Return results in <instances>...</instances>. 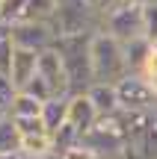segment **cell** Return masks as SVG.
Masks as SVG:
<instances>
[{
  "label": "cell",
  "mask_w": 157,
  "mask_h": 159,
  "mask_svg": "<svg viewBox=\"0 0 157 159\" xmlns=\"http://www.w3.org/2000/svg\"><path fill=\"white\" fill-rule=\"evenodd\" d=\"M36 56H39V53L15 47V53H12V62H9V74H6V77L12 80V85H15V91L24 89V83H27V80L36 74Z\"/></svg>",
  "instance_id": "obj_9"
},
{
  "label": "cell",
  "mask_w": 157,
  "mask_h": 159,
  "mask_svg": "<svg viewBox=\"0 0 157 159\" xmlns=\"http://www.w3.org/2000/svg\"><path fill=\"white\" fill-rule=\"evenodd\" d=\"M21 159H36V156H21Z\"/></svg>",
  "instance_id": "obj_28"
},
{
  "label": "cell",
  "mask_w": 157,
  "mask_h": 159,
  "mask_svg": "<svg viewBox=\"0 0 157 159\" xmlns=\"http://www.w3.org/2000/svg\"><path fill=\"white\" fill-rule=\"evenodd\" d=\"M116 94H119L122 112H151V109H157V94L145 85V80L140 74H125L116 83Z\"/></svg>",
  "instance_id": "obj_5"
},
{
  "label": "cell",
  "mask_w": 157,
  "mask_h": 159,
  "mask_svg": "<svg viewBox=\"0 0 157 159\" xmlns=\"http://www.w3.org/2000/svg\"><path fill=\"white\" fill-rule=\"evenodd\" d=\"M42 103L36 97H30L27 91H15L9 100V118H27V115H39Z\"/></svg>",
  "instance_id": "obj_14"
},
{
  "label": "cell",
  "mask_w": 157,
  "mask_h": 159,
  "mask_svg": "<svg viewBox=\"0 0 157 159\" xmlns=\"http://www.w3.org/2000/svg\"><path fill=\"white\" fill-rule=\"evenodd\" d=\"M89 71H92V83H113V85L128 74L122 44L101 30L89 35Z\"/></svg>",
  "instance_id": "obj_3"
},
{
  "label": "cell",
  "mask_w": 157,
  "mask_h": 159,
  "mask_svg": "<svg viewBox=\"0 0 157 159\" xmlns=\"http://www.w3.org/2000/svg\"><path fill=\"white\" fill-rule=\"evenodd\" d=\"M36 74L51 85L53 94L68 97V77H65L62 59H59V53L53 50V47H47V50H42L39 56H36Z\"/></svg>",
  "instance_id": "obj_7"
},
{
  "label": "cell",
  "mask_w": 157,
  "mask_h": 159,
  "mask_svg": "<svg viewBox=\"0 0 157 159\" xmlns=\"http://www.w3.org/2000/svg\"><path fill=\"white\" fill-rule=\"evenodd\" d=\"M9 33H12V27H9V24H3V21H0V41H3V39H9Z\"/></svg>",
  "instance_id": "obj_25"
},
{
  "label": "cell",
  "mask_w": 157,
  "mask_h": 159,
  "mask_svg": "<svg viewBox=\"0 0 157 159\" xmlns=\"http://www.w3.org/2000/svg\"><path fill=\"white\" fill-rule=\"evenodd\" d=\"M101 33L113 35L119 44L142 35V0H125L116 3L101 18Z\"/></svg>",
  "instance_id": "obj_4"
},
{
  "label": "cell",
  "mask_w": 157,
  "mask_h": 159,
  "mask_svg": "<svg viewBox=\"0 0 157 159\" xmlns=\"http://www.w3.org/2000/svg\"><path fill=\"white\" fill-rule=\"evenodd\" d=\"M89 35L92 33H77V35H56L53 50L62 59L65 77H68V94H80L92 85V71H89Z\"/></svg>",
  "instance_id": "obj_2"
},
{
  "label": "cell",
  "mask_w": 157,
  "mask_h": 159,
  "mask_svg": "<svg viewBox=\"0 0 157 159\" xmlns=\"http://www.w3.org/2000/svg\"><path fill=\"white\" fill-rule=\"evenodd\" d=\"M0 159H21V153H0Z\"/></svg>",
  "instance_id": "obj_26"
},
{
  "label": "cell",
  "mask_w": 157,
  "mask_h": 159,
  "mask_svg": "<svg viewBox=\"0 0 157 159\" xmlns=\"http://www.w3.org/2000/svg\"><path fill=\"white\" fill-rule=\"evenodd\" d=\"M12 44L21 47V50H33V53H42L53 44L56 39V30L53 24L47 21H18L12 24V33H9Z\"/></svg>",
  "instance_id": "obj_6"
},
{
  "label": "cell",
  "mask_w": 157,
  "mask_h": 159,
  "mask_svg": "<svg viewBox=\"0 0 157 159\" xmlns=\"http://www.w3.org/2000/svg\"><path fill=\"white\" fill-rule=\"evenodd\" d=\"M142 39L157 44V0H142Z\"/></svg>",
  "instance_id": "obj_18"
},
{
  "label": "cell",
  "mask_w": 157,
  "mask_h": 159,
  "mask_svg": "<svg viewBox=\"0 0 157 159\" xmlns=\"http://www.w3.org/2000/svg\"><path fill=\"white\" fill-rule=\"evenodd\" d=\"M98 159H104V156H98Z\"/></svg>",
  "instance_id": "obj_29"
},
{
  "label": "cell",
  "mask_w": 157,
  "mask_h": 159,
  "mask_svg": "<svg viewBox=\"0 0 157 159\" xmlns=\"http://www.w3.org/2000/svg\"><path fill=\"white\" fill-rule=\"evenodd\" d=\"M18 144H21V133L12 124V118H0V153H18Z\"/></svg>",
  "instance_id": "obj_17"
},
{
  "label": "cell",
  "mask_w": 157,
  "mask_h": 159,
  "mask_svg": "<svg viewBox=\"0 0 157 159\" xmlns=\"http://www.w3.org/2000/svg\"><path fill=\"white\" fill-rule=\"evenodd\" d=\"M6 115H9V109H6L3 103H0V118H6Z\"/></svg>",
  "instance_id": "obj_27"
},
{
  "label": "cell",
  "mask_w": 157,
  "mask_h": 159,
  "mask_svg": "<svg viewBox=\"0 0 157 159\" xmlns=\"http://www.w3.org/2000/svg\"><path fill=\"white\" fill-rule=\"evenodd\" d=\"M130 142L128 136V115L119 109L113 115H98L92 127L86 133H80L77 144L86 150H92L95 156H104V159H116L125 150V144Z\"/></svg>",
  "instance_id": "obj_1"
},
{
  "label": "cell",
  "mask_w": 157,
  "mask_h": 159,
  "mask_svg": "<svg viewBox=\"0 0 157 159\" xmlns=\"http://www.w3.org/2000/svg\"><path fill=\"white\" fill-rule=\"evenodd\" d=\"M24 6H27V0H0V21L9 27L24 21Z\"/></svg>",
  "instance_id": "obj_19"
},
{
  "label": "cell",
  "mask_w": 157,
  "mask_h": 159,
  "mask_svg": "<svg viewBox=\"0 0 157 159\" xmlns=\"http://www.w3.org/2000/svg\"><path fill=\"white\" fill-rule=\"evenodd\" d=\"M18 91H27V94H30V97H36L39 103H45L47 97H53L51 85H47V83H45V80H42L39 74H33V77L27 80V83H24V89H18Z\"/></svg>",
  "instance_id": "obj_20"
},
{
  "label": "cell",
  "mask_w": 157,
  "mask_h": 159,
  "mask_svg": "<svg viewBox=\"0 0 157 159\" xmlns=\"http://www.w3.org/2000/svg\"><path fill=\"white\" fill-rule=\"evenodd\" d=\"M12 53H15V44H12V39H3V41H0V74H9Z\"/></svg>",
  "instance_id": "obj_22"
},
{
  "label": "cell",
  "mask_w": 157,
  "mask_h": 159,
  "mask_svg": "<svg viewBox=\"0 0 157 159\" xmlns=\"http://www.w3.org/2000/svg\"><path fill=\"white\" fill-rule=\"evenodd\" d=\"M148 50H151V41L148 39H130L122 44V53H125V65H128V74H136V71L142 68V62H145Z\"/></svg>",
  "instance_id": "obj_13"
},
{
  "label": "cell",
  "mask_w": 157,
  "mask_h": 159,
  "mask_svg": "<svg viewBox=\"0 0 157 159\" xmlns=\"http://www.w3.org/2000/svg\"><path fill=\"white\" fill-rule=\"evenodd\" d=\"M12 94H15V85H12V80L6 77V74H0V103H3L6 109H9V100H12Z\"/></svg>",
  "instance_id": "obj_23"
},
{
  "label": "cell",
  "mask_w": 157,
  "mask_h": 159,
  "mask_svg": "<svg viewBox=\"0 0 157 159\" xmlns=\"http://www.w3.org/2000/svg\"><path fill=\"white\" fill-rule=\"evenodd\" d=\"M86 97L92 100V106H95L98 115L119 112V94H116V85L113 83H92L86 89Z\"/></svg>",
  "instance_id": "obj_10"
},
{
  "label": "cell",
  "mask_w": 157,
  "mask_h": 159,
  "mask_svg": "<svg viewBox=\"0 0 157 159\" xmlns=\"http://www.w3.org/2000/svg\"><path fill=\"white\" fill-rule=\"evenodd\" d=\"M77 139H80V133L74 130V127L65 121V124H59L56 130L51 133V142H53V153H65V150H71L77 144Z\"/></svg>",
  "instance_id": "obj_16"
},
{
  "label": "cell",
  "mask_w": 157,
  "mask_h": 159,
  "mask_svg": "<svg viewBox=\"0 0 157 159\" xmlns=\"http://www.w3.org/2000/svg\"><path fill=\"white\" fill-rule=\"evenodd\" d=\"M59 159H98L92 153V150H86V148H80V144H74L71 150H65V153H56Z\"/></svg>",
  "instance_id": "obj_24"
},
{
  "label": "cell",
  "mask_w": 157,
  "mask_h": 159,
  "mask_svg": "<svg viewBox=\"0 0 157 159\" xmlns=\"http://www.w3.org/2000/svg\"><path fill=\"white\" fill-rule=\"evenodd\" d=\"M65 106H68V97H62V94H53V97H47V100L42 103L39 118H42V124H45L47 133H53L59 124H65Z\"/></svg>",
  "instance_id": "obj_11"
},
{
  "label": "cell",
  "mask_w": 157,
  "mask_h": 159,
  "mask_svg": "<svg viewBox=\"0 0 157 159\" xmlns=\"http://www.w3.org/2000/svg\"><path fill=\"white\" fill-rule=\"evenodd\" d=\"M12 124L18 127L21 136H33V133H47L39 115H27V118H12Z\"/></svg>",
  "instance_id": "obj_21"
},
{
  "label": "cell",
  "mask_w": 157,
  "mask_h": 159,
  "mask_svg": "<svg viewBox=\"0 0 157 159\" xmlns=\"http://www.w3.org/2000/svg\"><path fill=\"white\" fill-rule=\"evenodd\" d=\"M18 153H21V156H36V159H45V156H51V153H53L51 133H33V136H21Z\"/></svg>",
  "instance_id": "obj_12"
},
{
  "label": "cell",
  "mask_w": 157,
  "mask_h": 159,
  "mask_svg": "<svg viewBox=\"0 0 157 159\" xmlns=\"http://www.w3.org/2000/svg\"><path fill=\"white\" fill-rule=\"evenodd\" d=\"M65 121L74 127L77 133H86L89 127L98 121V112H95L92 100L86 97V91L80 94H68V106H65Z\"/></svg>",
  "instance_id": "obj_8"
},
{
  "label": "cell",
  "mask_w": 157,
  "mask_h": 159,
  "mask_svg": "<svg viewBox=\"0 0 157 159\" xmlns=\"http://www.w3.org/2000/svg\"><path fill=\"white\" fill-rule=\"evenodd\" d=\"M53 15H56V0H27V6H24V21L53 24Z\"/></svg>",
  "instance_id": "obj_15"
}]
</instances>
